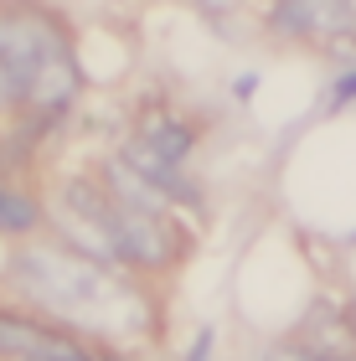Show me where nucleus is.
I'll use <instances>...</instances> for the list:
<instances>
[{"instance_id":"obj_3","label":"nucleus","mask_w":356,"mask_h":361,"mask_svg":"<svg viewBox=\"0 0 356 361\" xmlns=\"http://www.w3.org/2000/svg\"><path fill=\"white\" fill-rule=\"evenodd\" d=\"M269 21L295 31V37H305V42H331L336 47L351 31L356 6H310V0H295V6H274Z\"/></svg>"},{"instance_id":"obj_4","label":"nucleus","mask_w":356,"mask_h":361,"mask_svg":"<svg viewBox=\"0 0 356 361\" xmlns=\"http://www.w3.org/2000/svg\"><path fill=\"white\" fill-rule=\"evenodd\" d=\"M300 341H305L320 361H356V325H351L331 300H315V305H310Z\"/></svg>"},{"instance_id":"obj_1","label":"nucleus","mask_w":356,"mask_h":361,"mask_svg":"<svg viewBox=\"0 0 356 361\" xmlns=\"http://www.w3.org/2000/svg\"><path fill=\"white\" fill-rule=\"evenodd\" d=\"M11 284L62 331H124L135 305L114 269L68 243H26L11 258Z\"/></svg>"},{"instance_id":"obj_2","label":"nucleus","mask_w":356,"mask_h":361,"mask_svg":"<svg viewBox=\"0 0 356 361\" xmlns=\"http://www.w3.org/2000/svg\"><path fill=\"white\" fill-rule=\"evenodd\" d=\"M0 361H119L83 336L62 331V325L42 315H21V310L0 305Z\"/></svg>"},{"instance_id":"obj_8","label":"nucleus","mask_w":356,"mask_h":361,"mask_svg":"<svg viewBox=\"0 0 356 361\" xmlns=\"http://www.w3.org/2000/svg\"><path fill=\"white\" fill-rule=\"evenodd\" d=\"M212 341H217V331L212 325H207V331L191 341V351H186V361H212Z\"/></svg>"},{"instance_id":"obj_7","label":"nucleus","mask_w":356,"mask_h":361,"mask_svg":"<svg viewBox=\"0 0 356 361\" xmlns=\"http://www.w3.org/2000/svg\"><path fill=\"white\" fill-rule=\"evenodd\" d=\"M346 98H356V68H346L341 78H336V88L326 93V109H341Z\"/></svg>"},{"instance_id":"obj_6","label":"nucleus","mask_w":356,"mask_h":361,"mask_svg":"<svg viewBox=\"0 0 356 361\" xmlns=\"http://www.w3.org/2000/svg\"><path fill=\"white\" fill-rule=\"evenodd\" d=\"M264 361H320V356H315V351L295 336V341H274V346L264 351Z\"/></svg>"},{"instance_id":"obj_9","label":"nucleus","mask_w":356,"mask_h":361,"mask_svg":"<svg viewBox=\"0 0 356 361\" xmlns=\"http://www.w3.org/2000/svg\"><path fill=\"white\" fill-rule=\"evenodd\" d=\"M253 88H258V78L243 73V78H238V98H253Z\"/></svg>"},{"instance_id":"obj_5","label":"nucleus","mask_w":356,"mask_h":361,"mask_svg":"<svg viewBox=\"0 0 356 361\" xmlns=\"http://www.w3.org/2000/svg\"><path fill=\"white\" fill-rule=\"evenodd\" d=\"M37 222H42V207L31 202L26 191H16V186L0 180V233H6V238H21V233H31Z\"/></svg>"}]
</instances>
